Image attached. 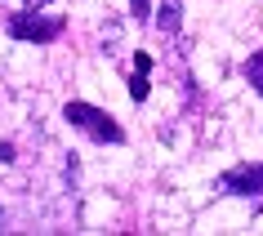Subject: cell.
I'll use <instances>...</instances> for the list:
<instances>
[{
  "label": "cell",
  "instance_id": "6da1fadb",
  "mask_svg": "<svg viewBox=\"0 0 263 236\" xmlns=\"http://www.w3.org/2000/svg\"><path fill=\"white\" fill-rule=\"evenodd\" d=\"M63 121H67L71 129L89 134L94 143H125V129L116 125L103 107H94V103H67V107H63Z\"/></svg>",
  "mask_w": 263,
  "mask_h": 236
},
{
  "label": "cell",
  "instance_id": "7a4b0ae2",
  "mask_svg": "<svg viewBox=\"0 0 263 236\" xmlns=\"http://www.w3.org/2000/svg\"><path fill=\"white\" fill-rule=\"evenodd\" d=\"M63 27H67V23L58 14H36V9L9 18V36H14V41H27V45H54L58 36H63Z\"/></svg>",
  "mask_w": 263,
  "mask_h": 236
},
{
  "label": "cell",
  "instance_id": "3957f363",
  "mask_svg": "<svg viewBox=\"0 0 263 236\" xmlns=\"http://www.w3.org/2000/svg\"><path fill=\"white\" fill-rule=\"evenodd\" d=\"M214 192H223V196H263V161L232 165L228 174H219Z\"/></svg>",
  "mask_w": 263,
  "mask_h": 236
},
{
  "label": "cell",
  "instance_id": "277c9868",
  "mask_svg": "<svg viewBox=\"0 0 263 236\" xmlns=\"http://www.w3.org/2000/svg\"><path fill=\"white\" fill-rule=\"evenodd\" d=\"M179 0H170V5H161V9H156V27L165 31V36H174V31H179Z\"/></svg>",
  "mask_w": 263,
  "mask_h": 236
},
{
  "label": "cell",
  "instance_id": "5b68a950",
  "mask_svg": "<svg viewBox=\"0 0 263 236\" xmlns=\"http://www.w3.org/2000/svg\"><path fill=\"white\" fill-rule=\"evenodd\" d=\"M241 71H246V81H250V85H254V89L263 94V49H259V54H250Z\"/></svg>",
  "mask_w": 263,
  "mask_h": 236
},
{
  "label": "cell",
  "instance_id": "8992f818",
  "mask_svg": "<svg viewBox=\"0 0 263 236\" xmlns=\"http://www.w3.org/2000/svg\"><path fill=\"white\" fill-rule=\"evenodd\" d=\"M147 94H152V85H147V71L134 67V76H129V98H134V103H143Z\"/></svg>",
  "mask_w": 263,
  "mask_h": 236
},
{
  "label": "cell",
  "instance_id": "52a82bcc",
  "mask_svg": "<svg viewBox=\"0 0 263 236\" xmlns=\"http://www.w3.org/2000/svg\"><path fill=\"white\" fill-rule=\"evenodd\" d=\"M129 14L139 18V23H147L152 18V0H129Z\"/></svg>",
  "mask_w": 263,
  "mask_h": 236
},
{
  "label": "cell",
  "instance_id": "ba28073f",
  "mask_svg": "<svg viewBox=\"0 0 263 236\" xmlns=\"http://www.w3.org/2000/svg\"><path fill=\"white\" fill-rule=\"evenodd\" d=\"M0 161H14V143H0Z\"/></svg>",
  "mask_w": 263,
  "mask_h": 236
},
{
  "label": "cell",
  "instance_id": "9c48e42d",
  "mask_svg": "<svg viewBox=\"0 0 263 236\" xmlns=\"http://www.w3.org/2000/svg\"><path fill=\"white\" fill-rule=\"evenodd\" d=\"M31 5H36V9H45V5H54V0H31Z\"/></svg>",
  "mask_w": 263,
  "mask_h": 236
}]
</instances>
